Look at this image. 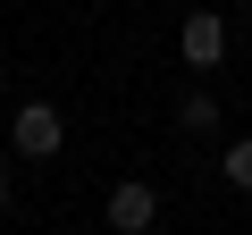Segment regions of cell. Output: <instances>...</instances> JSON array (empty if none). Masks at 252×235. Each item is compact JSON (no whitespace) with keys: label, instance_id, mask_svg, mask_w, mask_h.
I'll list each match as a JSON object with an SVG mask.
<instances>
[{"label":"cell","instance_id":"obj_6","mask_svg":"<svg viewBox=\"0 0 252 235\" xmlns=\"http://www.w3.org/2000/svg\"><path fill=\"white\" fill-rule=\"evenodd\" d=\"M17 202V160H0V210Z\"/></svg>","mask_w":252,"mask_h":235},{"label":"cell","instance_id":"obj_7","mask_svg":"<svg viewBox=\"0 0 252 235\" xmlns=\"http://www.w3.org/2000/svg\"><path fill=\"white\" fill-rule=\"evenodd\" d=\"M244 59H252V42H244Z\"/></svg>","mask_w":252,"mask_h":235},{"label":"cell","instance_id":"obj_2","mask_svg":"<svg viewBox=\"0 0 252 235\" xmlns=\"http://www.w3.org/2000/svg\"><path fill=\"white\" fill-rule=\"evenodd\" d=\"M101 218H109L118 235H152V227H160V185H152V176H118L109 202H101Z\"/></svg>","mask_w":252,"mask_h":235},{"label":"cell","instance_id":"obj_1","mask_svg":"<svg viewBox=\"0 0 252 235\" xmlns=\"http://www.w3.org/2000/svg\"><path fill=\"white\" fill-rule=\"evenodd\" d=\"M9 151H17V160H59V151H67V118H59L51 101H26V109L9 118Z\"/></svg>","mask_w":252,"mask_h":235},{"label":"cell","instance_id":"obj_4","mask_svg":"<svg viewBox=\"0 0 252 235\" xmlns=\"http://www.w3.org/2000/svg\"><path fill=\"white\" fill-rule=\"evenodd\" d=\"M177 126L185 135H219V92H185L177 101Z\"/></svg>","mask_w":252,"mask_h":235},{"label":"cell","instance_id":"obj_3","mask_svg":"<svg viewBox=\"0 0 252 235\" xmlns=\"http://www.w3.org/2000/svg\"><path fill=\"white\" fill-rule=\"evenodd\" d=\"M177 59H185V67H202V76H210V67H227V17H219V9H193V17L177 26Z\"/></svg>","mask_w":252,"mask_h":235},{"label":"cell","instance_id":"obj_5","mask_svg":"<svg viewBox=\"0 0 252 235\" xmlns=\"http://www.w3.org/2000/svg\"><path fill=\"white\" fill-rule=\"evenodd\" d=\"M219 176H227L235 193H252V135H235V143L219 151Z\"/></svg>","mask_w":252,"mask_h":235}]
</instances>
